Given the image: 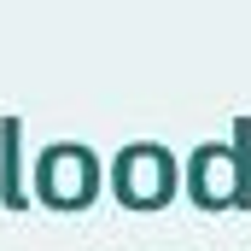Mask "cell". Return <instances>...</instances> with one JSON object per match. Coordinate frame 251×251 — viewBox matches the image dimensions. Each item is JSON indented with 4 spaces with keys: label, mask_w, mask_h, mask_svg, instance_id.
Masks as SVG:
<instances>
[{
    "label": "cell",
    "mask_w": 251,
    "mask_h": 251,
    "mask_svg": "<svg viewBox=\"0 0 251 251\" xmlns=\"http://www.w3.org/2000/svg\"><path fill=\"white\" fill-rule=\"evenodd\" d=\"M240 140L234 146H199L187 164V193L199 210H234L251 199V158H246V128L251 123H234Z\"/></svg>",
    "instance_id": "cell-1"
},
{
    "label": "cell",
    "mask_w": 251,
    "mask_h": 251,
    "mask_svg": "<svg viewBox=\"0 0 251 251\" xmlns=\"http://www.w3.org/2000/svg\"><path fill=\"white\" fill-rule=\"evenodd\" d=\"M181 187V170H176V158L164 152V146H152V140H134L117 152V164H111V193L123 199L128 210H158V204H170Z\"/></svg>",
    "instance_id": "cell-2"
},
{
    "label": "cell",
    "mask_w": 251,
    "mask_h": 251,
    "mask_svg": "<svg viewBox=\"0 0 251 251\" xmlns=\"http://www.w3.org/2000/svg\"><path fill=\"white\" fill-rule=\"evenodd\" d=\"M100 181H105L100 158H94L88 146H76V140L47 146L41 164H35V193H41L53 210H82V204H94V199H100Z\"/></svg>",
    "instance_id": "cell-3"
},
{
    "label": "cell",
    "mask_w": 251,
    "mask_h": 251,
    "mask_svg": "<svg viewBox=\"0 0 251 251\" xmlns=\"http://www.w3.org/2000/svg\"><path fill=\"white\" fill-rule=\"evenodd\" d=\"M6 181H0V193H6V204H24V181H18V152H12V134H18V123L6 117Z\"/></svg>",
    "instance_id": "cell-4"
}]
</instances>
